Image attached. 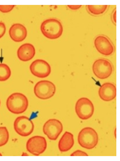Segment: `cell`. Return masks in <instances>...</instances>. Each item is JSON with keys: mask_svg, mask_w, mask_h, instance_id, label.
Wrapping results in <instances>:
<instances>
[{"mask_svg": "<svg viewBox=\"0 0 120 161\" xmlns=\"http://www.w3.org/2000/svg\"><path fill=\"white\" fill-rule=\"evenodd\" d=\"M43 130L50 140L55 141L62 132L63 125L57 119H50L44 124Z\"/></svg>", "mask_w": 120, "mask_h": 161, "instance_id": "9", "label": "cell"}, {"mask_svg": "<svg viewBox=\"0 0 120 161\" xmlns=\"http://www.w3.org/2000/svg\"><path fill=\"white\" fill-rule=\"evenodd\" d=\"M35 48L33 45L25 43L20 46L17 50V57L23 62H27L32 59L35 56Z\"/></svg>", "mask_w": 120, "mask_h": 161, "instance_id": "13", "label": "cell"}, {"mask_svg": "<svg viewBox=\"0 0 120 161\" xmlns=\"http://www.w3.org/2000/svg\"><path fill=\"white\" fill-rule=\"evenodd\" d=\"M14 5H0V11L3 13L11 12L14 8Z\"/></svg>", "mask_w": 120, "mask_h": 161, "instance_id": "19", "label": "cell"}, {"mask_svg": "<svg viewBox=\"0 0 120 161\" xmlns=\"http://www.w3.org/2000/svg\"><path fill=\"white\" fill-rule=\"evenodd\" d=\"M99 95L104 101H110L117 96V88L112 83H105L101 86L99 90Z\"/></svg>", "mask_w": 120, "mask_h": 161, "instance_id": "12", "label": "cell"}, {"mask_svg": "<svg viewBox=\"0 0 120 161\" xmlns=\"http://www.w3.org/2000/svg\"><path fill=\"white\" fill-rule=\"evenodd\" d=\"M71 156H87L88 155L85 152H83L80 150H77L75 152L71 154Z\"/></svg>", "mask_w": 120, "mask_h": 161, "instance_id": "21", "label": "cell"}, {"mask_svg": "<svg viewBox=\"0 0 120 161\" xmlns=\"http://www.w3.org/2000/svg\"><path fill=\"white\" fill-rule=\"evenodd\" d=\"M2 156V154L0 153V156Z\"/></svg>", "mask_w": 120, "mask_h": 161, "instance_id": "23", "label": "cell"}, {"mask_svg": "<svg viewBox=\"0 0 120 161\" xmlns=\"http://www.w3.org/2000/svg\"><path fill=\"white\" fill-rule=\"evenodd\" d=\"M41 31L46 38L55 40L62 35L63 27L59 20L55 19H50L43 22L41 25Z\"/></svg>", "mask_w": 120, "mask_h": 161, "instance_id": "2", "label": "cell"}, {"mask_svg": "<svg viewBox=\"0 0 120 161\" xmlns=\"http://www.w3.org/2000/svg\"><path fill=\"white\" fill-rule=\"evenodd\" d=\"M78 142L82 147L87 149H92L97 145L99 136L94 129L86 127L80 131L78 136Z\"/></svg>", "mask_w": 120, "mask_h": 161, "instance_id": "3", "label": "cell"}, {"mask_svg": "<svg viewBox=\"0 0 120 161\" xmlns=\"http://www.w3.org/2000/svg\"><path fill=\"white\" fill-rule=\"evenodd\" d=\"M31 73L36 77L45 78L48 77L51 72L50 65L44 60L36 59L30 66Z\"/></svg>", "mask_w": 120, "mask_h": 161, "instance_id": "10", "label": "cell"}, {"mask_svg": "<svg viewBox=\"0 0 120 161\" xmlns=\"http://www.w3.org/2000/svg\"><path fill=\"white\" fill-rule=\"evenodd\" d=\"M74 145L73 135L71 133L66 131L59 142V149L60 152L64 153L69 151Z\"/></svg>", "mask_w": 120, "mask_h": 161, "instance_id": "15", "label": "cell"}, {"mask_svg": "<svg viewBox=\"0 0 120 161\" xmlns=\"http://www.w3.org/2000/svg\"><path fill=\"white\" fill-rule=\"evenodd\" d=\"M92 70L94 75L99 79H106L112 74L113 68L112 63L107 59H97L92 65Z\"/></svg>", "mask_w": 120, "mask_h": 161, "instance_id": "6", "label": "cell"}, {"mask_svg": "<svg viewBox=\"0 0 120 161\" xmlns=\"http://www.w3.org/2000/svg\"><path fill=\"white\" fill-rule=\"evenodd\" d=\"M107 7V5H87V9L92 15L97 16L104 13L106 11Z\"/></svg>", "mask_w": 120, "mask_h": 161, "instance_id": "16", "label": "cell"}, {"mask_svg": "<svg viewBox=\"0 0 120 161\" xmlns=\"http://www.w3.org/2000/svg\"><path fill=\"white\" fill-rule=\"evenodd\" d=\"M68 7L71 9L76 10V9H80L81 7V5H69V6H68Z\"/></svg>", "mask_w": 120, "mask_h": 161, "instance_id": "22", "label": "cell"}, {"mask_svg": "<svg viewBox=\"0 0 120 161\" xmlns=\"http://www.w3.org/2000/svg\"><path fill=\"white\" fill-rule=\"evenodd\" d=\"M9 36L11 38L16 42L23 41L27 35V31L25 27L20 24H13L9 29Z\"/></svg>", "mask_w": 120, "mask_h": 161, "instance_id": "14", "label": "cell"}, {"mask_svg": "<svg viewBox=\"0 0 120 161\" xmlns=\"http://www.w3.org/2000/svg\"><path fill=\"white\" fill-rule=\"evenodd\" d=\"M75 112L78 117L81 120H87L93 115L94 112L93 103L87 97H81L76 103Z\"/></svg>", "mask_w": 120, "mask_h": 161, "instance_id": "4", "label": "cell"}, {"mask_svg": "<svg viewBox=\"0 0 120 161\" xmlns=\"http://www.w3.org/2000/svg\"><path fill=\"white\" fill-rule=\"evenodd\" d=\"M6 106L11 113L20 114L24 113L28 108L29 101L24 95L14 93L8 97Z\"/></svg>", "mask_w": 120, "mask_h": 161, "instance_id": "1", "label": "cell"}, {"mask_svg": "<svg viewBox=\"0 0 120 161\" xmlns=\"http://www.w3.org/2000/svg\"><path fill=\"white\" fill-rule=\"evenodd\" d=\"M27 151L34 156L43 154L47 147V142L44 137L34 136L30 138L27 142Z\"/></svg>", "mask_w": 120, "mask_h": 161, "instance_id": "8", "label": "cell"}, {"mask_svg": "<svg viewBox=\"0 0 120 161\" xmlns=\"http://www.w3.org/2000/svg\"><path fill=\"white\" fill-rule=\"evenodd\" d=\"M55 86L50 81L41 80L38 81L34 86L35 96L41 99H48L55 95Z\"/></svg>", "mask_w": 120, "mask_h": 161, "instance_id": "5", "label": "cell"}, {"mask_svg": "<svg viewBox=\"0 0 120 161\" xmlns=\"http://www.w3.org/2000/svg\"><path fill=\"white\" fill-rule=\"evenodd\" d=\"M9 132L6 127H0V147L6 145L9 140Z\"/></svg>", "mask_w": 120, "mask_h": 161, "instance_id": "18", "label": "cell"}, {"mask_svg": "<svg viewBox=\"0 0 120 161\" xmlns=\"http://www.w3.org/2000/svg\"><path fill=\"white\" fill-rule=\"evenodd\" d=\"M94 45L97 50L105 56L111 55L115 50L111 41L104 35H99L95 38Z\"/></svg>", "mask_w": 120, "mask_h": 161, "instance_id": "11", "label": "cell"}, {"mask_svg": "<svg viewBox=\"0 0 120 161\" xmlns=\"http://www.w3.org/2000/svg\"><path fill=\"white\" fill-rule=\"evenodd\" d=\"M6 31V25L3 22H0V38H1L5 34Z\"/></svg>", "mask_w": 120, "mask_h": 161, "instance_id": "20", "label": "cell"}, {"mask_svg": "<svg viewBox=\"0 0 120 161\" xmlns=\"http://www.w3.org/2000/svg\"><path fill=\"white\" fill-rule=\"evenodd\" d=\"M11 75V71L9 67L4 64H0V81L8 80Z\"/></svg>", "mask_w": 120, "mask_h": 161, "instance_id": "17", "label": "cell"}, {"mask_svg": "<svg viewBox=\"0 0 120 161\" xmlns=\"http://www.w3.org/2000/svg\"><path fill=\"white\" fill-rule=\"evenodd\" d=\"M0 105H1V101H0Z\"/></svg>", "mask_w": 120, "mask_h": 161, "instance_id": "24", "label": "cell"}, {"mask_svg": "<svg viewBox=\"0 0 120 161\" xmlns=\"http://www.w3.org/2000/svg\"><path fill=\"white\" fill-rule=\"evenodd\" d=\"M16 132L22 136H28L32 133L34 130L33 122L27 117H18L14 123Z\"/></svg>", "mask_w": 120, "mask_h": 161, "instance_id": "7", "label": "cell"}]
</instances>
